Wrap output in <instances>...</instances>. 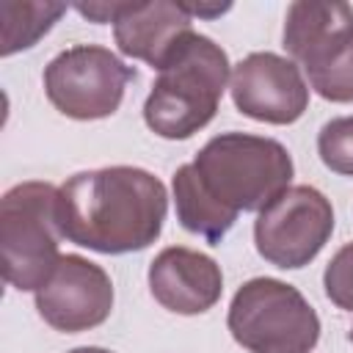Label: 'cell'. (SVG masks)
I'll list each match as a JSON object with an SVG mask.
<instances>
[{"label":"cell","instance_id":"cell-11","mask_svg":"<svg viewBox=\"0 0 353 353\" xmlns=\"http://www.w3.org/2000/svg\"><path fill=\"white\" fill-rule=\"evenodd\" d=\"M281 41L290 61L301 63L306 74H317L353 41V8L347 3L298 0L287 8Z\"/></svg>","mask_w":353,"mask_h":353},{"label":"cell","instance_id":"cell-16","mask_svg":"<svg viewBox=\"0 0 353 353\" xmlns=\"http://www.w3.org/2000/svg\"><path fill=\"white\" fill-rule=\"evenodd\" d=\"M309 85L328 102H353V41L331 66L309 74Z\"/></svg>","mask_w":353,"mask_h":353},{"label":"cell","instance_id":"cell-19","mask_svg":"<svg viewBox=\"0 0 353 353\" xmlns=\"http://www.w3.org/2000/svg\"><path fill=\"white\" fill-rule=\"evenodd\" d=\"M69 353H110V350H105V347H74V350H69Z\"/></svg>","mask_w":353,"mask_h":353},{"label":"cell","instance_id":"cell-13","mask_svg":"<svg viewBox=\"0 0 353 353\" xmlns=\"http://www.w3.org/2000/svg\"><path fill=\"white\" fill-rule=\"evenodd\" d=\"M171 188H174V204H176V221L182 223V229L204 237L207 243L218 245L226 232L234 226V215L223 212L199 185L196 174H193V165L185 163L174 171V179H171Z\"/></svg>","mask_w":353,"mask_h":353},{"label":"cell","instance_id":"cell-15","mask_svg":"<svg viewBox=\"0 0 353 353\" xmlns=\"http://www.w3.org/2000/svg\"><path fill=\"white\" fill-rule=\"evenodd\" d=\"M317 154L334 174L353 176V116H336L320 127Z\"/></svg>","mask_w":353,"mask_h":353},{"label":"cell","instance_id":"cell-8","mask_svg":"<svg viewBox=\"0 0 353 353\" xmlns=\"http://www.w3.org/2000/svg\"><path fill=\"white\" fill-rule=\"evenodd\" d=\"M36 312L61 334L97 328L113 312V281L97 262L63 254L50 281L36 290Z\"/></svg>","mask_w":353,"mask_h":353},{"label":"cell","instance_id":"cell-14","mask_svg":"<svg viewBox=\"0 0 353 353\" xmlns=\"http://www.w3.org/2000/svg\"><path fill=\"white\" fill-rule=\"evenodd\" d=\"M66 11L63 3H0L3 14V55L33 47Z\"/></svg>","mask_w":353,"mask_h":353},{"label":"cell","instance_id":"cell-9","mask_svg":"<svg viewBox=\"0 0 353 353\" xmlns=\"http://www.w3.org/2000/svg\"><path fill=\"white\" fill-rule=\"evenodd\" d=\"M234 108L265 124H292L309 108V85L295 61L276 52H251L229 80Z\"/></svg>","mask_w":353,"mask_h":353},{"label":"cell","instance_id":"cell-1","mask_svg":"<svg viewBox=\"0 0 353 353\" xmlns=\"http://www.w3.org/2000/svg\"><path fill=\"white\" fill-rule=\"evenodd\" d=\"M168 212L165 185L146 168L108 165L80 171L58 188L61 237L97 254L149 248Z\"/></svg>","mask_w":353,"mask_h":353},{"label":"cell","instance_id":"cell-4","mask_svg":"<svg viewBox=\"0 0 353 353\" xmlns=\"http://www.w3.org/2000/svg\"><path fill=\"white\" fill-rule=\"evenodd\" d=\"M55 201L58 188L50 182H19L0 199L3 279L19 292L41 290L61 262Z\"/></svg>","mask_w":353,"mask_h":353},{"label":"cell","instance_id":"cell-20","mask_svg":"<svg viewBox=\"0 0 353 353\" xmlns=\"http://www.w3.org/2000/svg\"><path fill=\"white\" fill-rule=\"evenodd\" d=\"M350 342H353V328H350Z\"/></svg>","mask_w":353,"mask_h":353},{"label":"cell","instance_id":"cell-7","mask_svg":"<svg viewBox=\"0 0 353 353\" xmlns=\"http://www.w3.org/2000/svg\"><path fill=\"white\" fill-rule=\"evenodd\" d=\"M334 232V207L312 185H292L254 221V243L265 262L281 270L309 265Z\"/></svg>","mask_w":353,"mask_h":353},{"label":"cell","instance_id":"cell-3","mask_svg":"<svg viewBox=\"0 0 353 353\" xmlns=\"http://www.w3.org/2000/svg\"><path fill=\"white\" fill-rule=\"evenodd\" d=\"M201 190L229 215L262 212L292 179V157L284 143L265 135L221 132L193 157Z\"/></svg>","mask_w":353,"mask_h":353},{"label":"cell","instance_id":"cell-18","mask_svg":"<svg viewBox=\"0 0 353 353\" xmlns=\"http://www.w3.org/2000/svg\"><path fill=\"white\" fill-rule=\"evenodd\" d=\"M85 19H91V22H113V17H116V11H119V3H77L74 6Z\"/></svg>","mask_w":353,"mask_h":353},{"label":"cell","instance_id":"cell-2","mask_svg":"<svg viewBox=\"0 0 353 353\" xmlns=\"http://www.w3.org/2000/svg\"><path fill=\"white\" fill-rule=\"evenodd\" d=\"M229 80L232 69L223 47L190 30L157 69V80L143 102L146 127L168 141L196 135L218 113Z\"/></svg>","mask_w":353,"mask_h":353},{"label":"cell","instance_id":"cell-17","mask_svg":"<svg viewBox=\"0 0 353 353\" xmlns=\"http://www.w3.org/2000/svg\"><path fill=\"white\" fill-rule=\"evenodd\" d=\"M323 287L331 303L345 312H353V243H345L323 273Z\"/></svg>","mask_w":353,"mask_h":353},{"label":"cell","instance_id":"cell-10","mask_svg":"<svg viewBox=\"0 0 353 353\" xmlns=\"http://www.w3.org/2000/svg\"><path fill=\"white\" fill-rule=\"evenodd\" d=\"M149 290L174 314H201L221 301L223 273L212 256L185 245H168L149 265Z\"/></svg>","mask_w":353,"mask_h":353},{"label":"cell","instance_id":"cell-12","mask_svg":"<svg viewBox=\"0 0 353 353\" xmlns=\"http://www.w3.org/2000/svg\"><path fill=\"white\" fill-rule=\"evenodd\" d=\"M193 17L182 3H119L113 17V39L121 55L160 69L176 44L193 30Z\"/></svg>","mask_w":353,"mask_h":353},{"label":"cell","instance_id":"cell-6","mask_svg":"<svg viewBox=\"0 0 353 353\" xmlns=\"http://www.w3.org/2000/svg\"><path fill=\"white\" fill-rule=\"evenodd\" d=\"M130 80H135V69L99 44H74L44 66L47 99L77 121L113 116Z\"/></svg>","mask_w":353,"mask_h":353},{"label":"cell","instance_id":"cell-5","mask_svg":"<svg viewBox=\"0 0 353 353\" xmlns=\"http://www.w3.org/2000/svg\"><path fill=\"white\" fill-rule=\"evenodd\" d=\"M226 325L248 353H309L320 339V317L287 281L256 276L232 298Z\"/></svg>","mask_w":353,"mask_h":353}]
</instances>
